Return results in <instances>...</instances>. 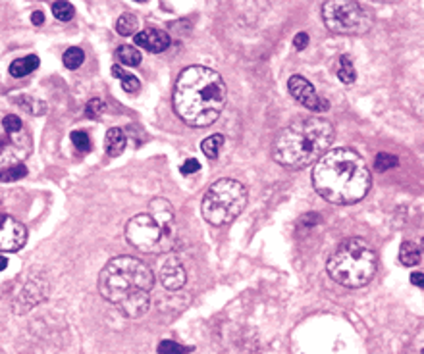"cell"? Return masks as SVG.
<instances>
[{"instance_id": "6da1fadb", "label": "cell", "mask_w": 424, "mask_h": 354, "mask_svg": "<svg viewBox=\"0 0 424 354\" xmlns=\"http://www.w3.org/2000/svg\"><path fill=\"white\" fill-rule=\"evenodd\" d=\"M228 89L222 75L205 66L185 67L174 85V112L189 127H208L222 115Z\"/></svg>"}, {"instance_id": "7a4b0ae2", "label": "cell", "mask_w": 424, "mask_h": 354, "mask_svg": "<svg viewBox=\"0 0 424 354\" xmlns=\"http://www.w3.org/2000/svg\"><path fill=\"white\" fill-rule=\"evenodd\" d=\"M313 185L316 193L332 204H355L366 197L372 185V175L359 152L336 149L316 162Z\"/></svg>"}, {"instance_id": "3957f363", "label": "cell", "mask_w": 424, "mask_h": 354, "mask_svg": "<svg viewBox=\"0 0 424 354\" xmlns=\"http://www.w3.org/2000/svg\"><path fill=\"white\" fill-rule=\"evenodd\" d=\"M155 275L150 268L134 256L112 258L99 273V291L104 300L125 318H141L150 306Z\"/></svg>"}, {"instance_id": "277c9868", "label": "cell", "mask_w": 424, "mask_h": 354, "mask_svg": "<svg viewBox=\"0 0 424 354\" xmlns=\"http://www.w3.org/2000/svg\"><path fill=\"white\" fill-rule=\"evenodd\" d=\"M333 140V125L322 118H299L276 135L272 158L283 168L301 170L324 156Z\"/></svg>"}, {"instance_id": "5b68a950", "label": "cell", "mask_w": 424, "mask_h": 354, "mask_svg": "<svg viewBox=\"0 0 424 354\" xmlns=\"http://www.w3.org/2000/svg\"><path fill=\"white\" fill-rule=\"evenodd\" d=\"M378 268L375 248L361 237H351L338 245L328 258L326 270L336 283L343 287H365L375 277Z\"/></svg>"}, {"instance_id": "8992f818", "label": "cell", "mask_w": 424, "mask_h": 354, "mask_svg": "<svg viewBox=\"0 0 424 354\" xmlns=\"http://www.w3.org/2000/svg\"><path fill=\"white\" fill-rule=\"evenodd\" d=\"M247 189L235 179H218L201 200L203 218L212 225H226L242 214L247 204Z\"/></svg>"}, {"instance_id": "52a82bcc", "label": "cell", "mask_w": 424, "mask_h": 354, "mask_svg": "<svg viewBox=\"0 0 424 354\" xmlns=\"http://www.w3.org/2000/svg\"><path fill=\"white\" fill-rule=\"evenodd\" d=\"M125 239L145 255H160L175 245V227L158 222L155 216L137 214L125 225Z\"/></svg>"}, {"instance_id": "ba28073f", "label": "cell", "mask_w": 424, "mask_h": 354, "mask_svg": "<svg viewBox=\"0 0 424 354\" xmlns=\"http://www.w3.org/2000/svg\"><path fill=\"white\" fill-rule=\"evenodd\" d=\"M324 25L338 35H363L372 27V14L353 0H330L322 6Z\"/></svg>"}, {"instance_id": "9c48e42d", "label": "cell", "mask_w": 424, "mask_h": 354, "mask_svg": "<svg viewBox=\"0 0 424 354\" xmlns=\"http://www.w3.org/2000/svg\"><path fill=\"white\" fill-rule=\"evenodd\" d=\"M288 91L291 92V97L301 102L303 106L313 110V112H324L328 110V100L320 99L316 95V89L313 87V83H308L303 75H291L288 81Z\"/></svg>"}, {"instance_id": "30bf717a", "label": "cell", "mask_w": 424, "mask_h": 354, "mask_svg": "<svg viewBox=\"0 0 424 354\" xmlns=\"http://www.w3.org/2000/svg\"><path fill=\"white\" fill-rule=\"evenodd\" d=\"M27 241V230L8 214H0V252H16Z\"/></svg>"}, {"instance_id": "8fae6325", "label": "cell", "mask_w": 424, "mask_h": 354, "mask_svg": "<svg viewBox=\"0 0 424 354\" xmlns=\"http://www.w3.org/2000/svg\"><path fill=\"white\" fill-rule=\"evenodd\" d=\"M49 297V281L45 280V275H29V280L25 281L24 291L17 295V300L14 303V310L17 312H27L29 308L42 303Z\"/></svg>"}, {"instance_id": "7c38bea8", "label": "cell", "mask_w": 424, "mask_h": 354, "mask_svg": "<svg viewBox=\"0 0 424 354\" xmlns=\"http://www.w3.org/2000/svg\"><path fill=\"white\" fill-rule=\"evenodd\" d=\"M160 283L168 289V291H180L187 281V272L183 268L182 260L178 256H168L162 268H160Z\"/></svg>"}, {"instance_id": "4fadbf2b", "label": "cell", "mask_w": 424, "mask_h": 354, "mask_svg": "<svg viewBox=\"0 0 424 354\" xmlns=\"http://www.w3.org/2000/svg\"><path fill=\"white\" fill-rule=\"evenodd\" d=\"M135 45L147 52H164L170 47V35L157 27H147L135 35Z\"/></svg>"}, {"instance_id": "5bb4252c", "label": "cell", "mask_w": 424, "mask_h": 354, "mask_svg": "<svg viewBox=\"0 0 424 354\" xmlns=\"http://www.w3.org/2000/svg\"><path fill=\"white\" fill-rule=\"evenodd\" d=\"M149 214L155 216L158 222L174 225V208H172V204L168 202L166 198H152L149 204Z\"/></svg>"}, {"instance_id": "9a60e30c", "label": "cell", "mask_w": 424, "mask_h": 354, "mask_svg": "<svg viewBox=\"0 0 424 354\" xmlns=\"http://www.w3.org/2000/svg\"><path fill=\"white\" fill-rule=\"evenodd\" d=\"M37 67H39V56L29 54V56L17 58V60H14V62L10 64L8 72L12 77L19 79V77H25V75H29L31 72H35Z\"/></svg>"}, {"instance_id": "2e32d148", "label": "cell", "mask_w": 424, "mask_h": 354, "mask_svg": "<svg viewBox=\"0 0 424 354\" xmlns=\"http://www.w3.org/2000/svg\"><path fill=\"white\" fill-rule=\"evenodd\" d=\"M125 135L122 129L118 127H112L107 133V139H104V149H107V154L109 156H120L125 149Z\"/></svg>"}, {"instance_id": "e0dca14e", "label": "cell", "mask_w": 424, "mask_h": 354, "mask_svg": "<svg viewBox=\"0 0 424 354\" xmlns=\"http://www.w3.org/2000/svg\"><path fill=\"white\" fill-rule=\"evenodd\" d=\"M421 260H423V252H421V247H418L416 243L405 241V243H403V245H401V248H400V262L403 264V266L411 268V266H416V264H421Z\"/></svg>"}, {"instance_id": "ac0fdd59", "label": "cell", "mask_w": 424, "mask_h": 354, "mask_svg": "<svg viewBox=\"0 0 424 354\" xmlns=\"http://www.w3.org/2000/svg\"><path fill=\"white\" fill-rule=\"evenodd\" d=\"M116 60L122 64V66H139L141 64V52L139 49H135L132 45H124L116 50Z\"/></svg>"}, {"instance_id": "d6986e66", "label": "cell", "mask_w": 424, "mask_h": 354, "mask_svg": "<svg viewBox=\"0 0 424 354\" xmlns=\"http://www.w3.org/2000/svg\"><path fill=\"white\" fill-rule=\"evenodd\" d=\"M224 147V135H210L201 143V150L207 154V158L214 160L220 154V150Z\"/></svg>"}, {"instance_id": "ffe728a7", "label": "cell", "mask_w": 424, "mask_h": 354, "mask_svg": "<svg viewBox=\"0 0 424 354\" xmlns=\"http://www.w3.org/2000/svg\"><path fill=\"white\" fill-rule=\"evenodd\" d=\"M137 27H139V19H137L134 14L125 12V14H122V16L118 17L116 31L120 35H124V37H129V35H134L135 31H137Z\"/></svg>"}, {"instance_id": "44dd1931", "label": "cell", "mask_w": 424, "mask_h": 354, "mask_svg": "<svg viewBox=\"0 0 424 354\" xmlns=\"http://www.w3.org/2000/svg\"><path fill=\"white\" fill-rule=\"evenodd\" d=\"M338 77H340V81L345 83V85H351V83L357 81V72H355V66H353V62H351L350 56L340 58Z\"/></svg>"}, {"instance_id": "7402d4cb", "label": "cell", "mask_w": 424, "mask_h": 354, "mask_svg": "<svg viewBox=\"0 0 424 354\" xmlns=\"http://www.w3.org/2000/svg\"><path fill=\"white\" fill-rule=\"evenodd\" d=\"M85 62V52L77 47H72L64 52V66L68 70H77Z\"/></svg>"}, {"instance_id": "603a6c76", "label": "cell", "mask_w": 424, "mask_h": 354, "mask_svg": "<svg viewBox=\"0 0 424 354\" xmlns=\"http://www.w3.org/2000/svg\"><path fill=\"white\" fill-rule=\"evenodd\" d=\"M398 164H400V158L395 156V154H390V152H380V154H376L375 168L378 172L391 170V168H395Z\"/></svg>"}, {"instance_id": "cb8c5ba5", "label": "cell", "mask_w": 424, "mask_h": 354, "mask_svg": "<svg viewBox=\"0 0 424 354\" xmlns=\"http://www.w3.org/2000/svg\"><path fill=\"white\" fill-rule=\"evenodd\" d=\"M52 14L60 22H70L75 16V10L70 2H54L52 4Z\"/></svg>"}, {"instance_id": "d4e9b609", "label": "cell", "mask_w": 424, "mask_h": 354, "mask_svg": "<svg viewBox=\"0 0 424 354\" xmlns=\"http://www.w3.org/2000/svg\"><path fill=\"white\" fill-rule=\"evenodd\" d=\"M25 175H27V168H25L24 164H17L8 168V170H2V172H0V182L2 183L17 182V179H22Z\"/></svg>"}, {"instance_id": "484cf974", "label": "cell", "mask_w": 424, "mask_h": 354, "mask_svg": "<svg viewBox=\"0 0 424 354\" xmlns=\"http://www.w3.org/2000/svg\"><path fill=\"white\" fill-rule=\"evenodd\" d=\"M2 127L8 135H17V133H24V124L22 120L14 114H8L4 120H2Z\"/></svg>"}, {"instance_id": "4316f807", "label": "cell", "mask_w": 424, "mask_h": 354, "mask_svg": "<svg viewBox=\"0 0 424 354\" xmlns=\"http://www.w3.org/2000/svg\"><path fill=\"white\" fill-rule=\"evenodd\" d=\"M72 143L79 152H89L91 150V139L85 131H74L72 133Z\"/></svg>"}, {"instance_id": "83f0119b", "label": "cell", "mask_w": 424, "mask_h": 354, "mask_svg": "<svg viewBox=\"0 0 424 354\" xmlns=\"http://www.w3.org/2000/svg\"><path fill=\"white\" fill-rule=\"evenodd\" d=\"M104 108H107V104L102 102L100 99H93L87 102V106H85V115L87 118H91V120H97V118H100V115L104 114Z\"/></svg>"}, {"instance_id": "f1b7e54d", "label": "cell", "mask_w": 424, "mask_h": 354, "mask_svg": "<svg viewBox=\"0 0 424 354\" xmlns=\"http://www.w3.org/2000/svg\"><path fill=\"white\" fill-rule=\"evenodd\" d=\"M189 348H185V346L175 343V341H168V339L158 345V354H185Z\"/></svg>"}, {"instance_id": "f546056e", "label": "cell", "mask_w": 424, "mask_h": 354, "mask_svg": "<svg viewBox=\"0 0 424 354\" xmlns=\"http://www.w3.org/2000/svg\"><path fill=\"white\" fill-rule=\"evenodd\" d=\"M122 87H124V91L129 92V95H135V92L141 91V83L132 74H127L124 79H122Z\"/></svg>"}, {"instance_id": "4dcf8cb0", "label": "cell", "mask_w": 424, "mask_h": 354, "mask_svg": "<svg viewBox=\"0 0 424 354\" xmlns=\"http://www.w3.org/2000/svg\"><path fill=\"white\" fill-rule=\"evenodd\" d=\"M199 170H201L199 160H195V158H189V160H185V164L182 166V172L185 173V175H191V173L199 172Z\"/></svg>"}, {"instance_id": "1f68e13d", "label": "cell", "mask_w": 424, "mask_h": 354, "mask_svg": "<svg viewBox=\"0 0 424 354\" xmlns=\"http://www.w3.org/2000/svg\"><path fill=\"white\" fill-rule=\"evenodd\" d=\"M293 47L297 50H305L308 47V35L307 33H297L293 37Z\"/></svg>"}, {"instance_id": "d6a6232c", "label": "cell", "mask_w": 424, "mask_h": 354, "mask_svg": "<svg viewBox=\"0 0 424 354\" xmlns=\"http://www.w3.org/2000/svg\"><path fill=\"white\" fill-rule=\"evenodd\" d=\"M42 22H45V16H42V12H33V14H31V24L42 25Z\"/></svg>"}, {"instance_id": "836d02e7", "label": "cell", "mask_w": 424, "mask_h": 354, "mask_svg": "<svg viewBox=\"0 0 424 354\" xmlns=\"http://www.w3.org/2000/svg\"><path fill=\"white\" fill-rule=\"evenodd\" d=\"M112 75H114V77H118V79H124L125 75H127V72H125V70H122V66H114V67H112Z\"/></svg>"}, {"instance_id": "e575fe53", "label": "cell", "mask_w": 424, "mask_h": 354, "mask_svg": "<svg viewBox=\"0 0 424 354\" xmlns=\"http://www.w3.org/2000/svg\"><path fill=\"white\" fill-rule=\"evenodd\" d=\"M411 281H413L415 285H418V287H423V273H413V275H411Z\"/></svg>"}, {"instance_id": "d590c367", "label": "cell", "mask_w": 424, "mask_h": 354, "mask_svg": "<svg viewBox=\"0 0 424 354\" xmlns=\"http://www.w3.org/2000/svg\"><path fill=\"white\" fill-rule=\"evenodd\" d=\"M10 140L6 137H0V154H4V150L8 149Z\"/></svg>"}, {"instance_id": "8d00e7d4", "label": "cell", "mask_w": 424, "mask_h": 354, "mask_svg": "<svg viewBox=\"0 0 424 354\" xmlns=\"http://www.w3.org/2000/svg\"><path fill=\"white\" fill-rule=\"evenodd\" d=\"M6 266H8V260H6L4 256H0V272H2V270H6Z\"/></svg>"}]
</instances>
